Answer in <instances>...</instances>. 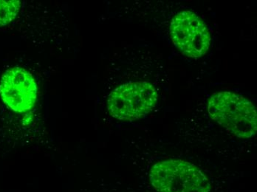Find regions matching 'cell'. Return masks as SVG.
Segmentation results:
<instances>
[{"label":"cell","mask_w":257,"mask_h":192,"mask_svg":"<svg viewBox=\"0 0 257 192\" xmlns=\"http://www.w3.org/2000/svg\"><path fill=\"white\" fill-rule=\"evenodd\" d=\"M21 2L18 0H0V27L13 22L20 12Z\"/></svg>","instance_id":"cell-6"},{"label":"cell","mask_w":257,"mask_h":192,"mask_svg":"<svg viewBox=\"0 0 257 192\" xmlns=\"http://www.w3.org/2000/svg\"><path fill=\"white\" fill-rule=\"evenodd\" d=\"M170 35L176 48L189 57H202L211 45V34L206 25L197 14L189 11L180 12L173 17Z\"/></svg>","instance_id":"cell-4"},{"label":"cell","mask_w":257,"mask_h":192,"mask_svg":"<svg viewBox=\"0 0 257 192\" xmlns=\"http://www.w3.org/2000/svg\"><path fill=\"white\" fill-rule=\"evenodd\" d=\"M152 185L158 192H210L211 184L195 165L180 159H169L153 165Z\"/></svg>","instance_id":"cell-2"},{"label":"cell","mask_w":257,"mask_h":192,"mask_svg":"<svg viewBox=\"0 0 257 192\" xmlns=\"http://www.w3.org/2000/svg\"><path fill=\"white\" fill-rule=\"evenodd\" d=\"M158 100V91L151 83L128 82L109 94L107 108L111 116L119 121H137L154 110Z\"/></svg>","instance_id":"cell-3"},{"label":"cell","mask_w":257,"mask_h":192,"mask_svg":"<svg viewBox=\"0 0 257 192\" xmlns=\"http://www.w3.org/2000/svg\"><path fill=\"white\" fill-rule=\"evenodd\" d=\"M208 112L213 121L231 135L242 139L256 133V107L243 96L232 92H219L210 97Z\"/></svg>","instance_id":"cell-1"},{"label":"cell","mask_w":257,"mask_h":192,"mask_svg":"<svg viewBox=\"0 0 257 192\" xmlns=\"http://www.w3.org/2000/svg\"><path fill=\"white\" fill-rule=\"evenodd\" d=\"M0 96L14 112L22 113L31 110L37 99V85L34 76L23 68L8 70L0 80Z\"/></svg>","instance_id":"cell-5"}]
</instances>
